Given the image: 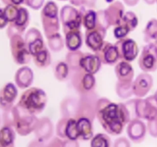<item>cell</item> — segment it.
<instances>
[{
    "instance_id": "1",
    "label": "cell",
    "mask_w": 157,
    "mask_h": 147,
    "mask_svg": "<svg viewBox=\"0 0 157 147\" xmlns=\"http://www.w3.org/2000/svg\"><path fill=\"white\" fill-rule=\"evenodd\" d=\"M96 116L104 130L113 136L121 134L124 126L132 119L125 103L116 104L106 97L98 99Z\"/></svg>"
},
{
    "instance_id": "2",
    "label": "cell",
    "mask_w": 157,
    "mask_h": 147,
    "mask_svg": "<svg viewBox=\"0 0 157 147\" xmlns=\"http://www.w3.org/2000/svg\"><path fill=\"white\" fill-rule=\"evenodd\" d=\"M48 103V96L39 87H29L21 93L18 104L29 113L38 115L44 110Z\"/></svg>"
},
{
    "instance_id": "3",
    "label": "cell",
    "mask_w": 157,
    "mask_h": 147,
    "mask_svg": "<svg viewBox=\"0 0 157 147\" xmlns=\"http://www.w3.org/2000/svg\"><path fill=\"white\" fill-rule=\"evenodd\" d=\"M58 5L48 1L43 6L41 12V21L46 38L58 33L60 30V17Z\"/></svg>"
},
{
    "instance_id": "4",
    "label": "cell",
    "mask_w": 157,
    "mask_h": 147,
    "mask_svg": "<svg viewBox=\"0 0 157 147\" xmlns=\"http://www.w3.org/2000/svg\"><path fill=\"white\" fill-rule=\"evenodd\" d=\"M13 113V126L17 133L21 136H28L35 131L38 122L36 115L29 113L27 110L16 104L12 107Z\"/></svg>"
},
{
    "instance_id": "5",
    "label": "cell",
    "mask_w": 157,
    "mask_h": 147,
    "mask_svg": "<svg viewBox=\"0 0 157 147\" xmlns=\"http://www.w3.org/2000/svg\"><path fill=\"white\" fill-rule=\"evenodd\" d=\"M82 19L83 12L81 9L70 5H65L61 9L60 21L64 35L72 31H81Z\"/></svg>"
},
{
    "instance_id": "6",
    "label": "cell",
    "mask_w": 157,
    "mask_h": 147,
    "mask_svg": "<svg viewBox=\"0 0 157 147\" xmlns=\"http://www.w3.org/2000/svg\"><path fill=\"white\" fill-rule=\"evenodd\" d=\"M71 83L75 91L81 96L94 91L96 79L94 74L80 68L71 71Z\"/></svg>"
},
{
    "instance_id": "7",
    "label": "cell",
    "mask_w": 157,
    "mask_h": 147,
    "mask_svg": "<svg viewBox=\"0 0 157 147\" xmlns=\"http://www.w3.org/2000/svg\"><path fill=\"white\" fill-rule=\"evenodd\" d=\"M9 42L11 54L14 61L19 65L29 64L32 57L22 35H13L9 38Z\"/></svg>"
},
{
    "instance_id": "8",
    "label": "cell",
    "mask_w": 157,
    "mask_h": 147,
    "mask_svg": "<svg viewBox=\"0 0 157 147\" xmlns=\"http://www.w3.org/2000/svg\"><path fill=\"white\" fill-rule=\"evenodd\" d=\"M98 99V94L94 91L81 95L78 98V112L75 119L87 118L93 122L96 116V107Z\"/></svg>"
},
{
    "instance_id": "9",
    "label": "cell",
    "mask_w": 157,
    "mask_h": 147,
    "mask_svg": "<svg viewBox=\"0 0 157 147\" xmlns=\"http://www.w3.org/2000/svg\"><path fill=\"white\" fill-rule=\"evenodd\" d=\"M135 116L147 119L148 121L157 116V101L154 95L144 99L136 98L135 101Z\"/></svg>"
},
{
    "instance_id": "10",
    "label": "cell",
    "mask_w": 157,
    "mask_h": 147,
    "mask_svg": "<svg viewBox=\"0 0 157 147\" xmlns=\"http://www.w3.org/2000/svg\"><path fill=\"white\" fill-rule=\"evenodd\" d=\"M138 64L145 73H150L157 69V48L153 43L147 44L141 51Z\"/></svg>"
},
{
    "instance_id": "11",
    "label": "cell",
    "mask_w": 157,
    "mask_h": 147,
    "mask_svg": "<svg viewBox=\"0 0 157 147\" xmlns=\"http://www.w3.org/2000/svg\"><path fill=\"white\" fill-rule=\"evenodd\" d=\"M120 54V60L131 62L137 58L139 55V47L133 39L124 38L115 43Z\"/></svg>"
},
{
    "instance_id": "12",
    "label": "cell",
    "mask_w": 157,
    "mask_h": 147,
    "mask_svg": "<svg viewBox=\"0 0 157 147\" xmlns=\"http://www.w3.org/2000/svg\"><path fill=\"white\" fill-rule=\"evenodd\" d=\"M30 21V15L26 8L19 7V13L14 22L9 23L6 34L8 37L11 38L15 35H22L27 28Z\"/></svg>"
},
{
    "instance_id": "13",
    "label": "cell",
    "mask_w": 157,
    "mask_h": 147,
    "mask_svg": "<svg viewBox=\"0 0 157 147\" xmlns=\"http://www.w3.org/2000/svg\"><path fill=\"white\" fill-rule=\"evenodd\" d=\"M24 38L32 57L36 55L38 52L46 47L42 35L36 28H31L29 29L25 35Z\"/></svg>"
},
{
    "instance_id": "14",
    "label": "cell",
    "mask_w": 157,
    "mask_h": 147,
    "mask_svg": "<svg viewBox=\"0 0 157 147\" xmlns=\"http://www.w3.org/2000/svg\"><path fill=\"white\" fill-rule=\"evenodd\" d=\"M95 54L100 58L102 64L105 65H114L121 61L117 46L109 41H104L102 47Z\"/></svg>"
},
{
    "instance_id": "15",
    "label": "cell",
    "mask_w": 157,
    "mask_h": 147,
    "mask_svg": "<svg viewBox=\"0 0 157 147\" xmlns=\"http://www.w3.org/2000/svg\"><path fill=\"white\" fill-rule=\"evenodd\" d=\"M153 85V78L149 73L140 74L133 81V95L136 98H144Z\"/></svg>"
},
{
    "instance_id": "16",
    "label": "cell",
    "mask_w": 157,
    "mask_h": 147,
    "mask_svg": "<svg viewBox=\"0 0 157 147\" xmlns=\"http://www.w3.org/2000/svg\"><path fill=\"white\" fill-rule=\"evenodd\" d=\"M18 96L16 86L12 83H7L0 90V108L8 111L14 107L13 104Z\"/></svg>"
},
{
    "instance_id": "17",
    "label": "cell",
    "mask_w": 157,
    "mask_h": 147,
    "mask_svg": "<svg viewBox=\"0 0 157 147\" xmlns=\"http://www.w3.org/2000/svg\"><path fill=\"white\" fill-rule=\"evenodd\" d=\"M107 19L110 26H117L120 24L125 14L124 4L120 1H114L104 9Z\"/></svg>"
},
{
    "instance_id": "18",
    "label": "cell",
    "mask_w": 157,
    "mask_h": 147,
    "mask_svg": "<svg viewBox=\"0 0 157 147\" xmlns=\"http://www.w3.org/2000/svg\"><path fill=\"white\" fill-rule=\"evenodd\" d=\"M107 34L104 33L98 28L92 30H86L85 32V44L88 48H90L94 53L98 52L102 47L104 43Z\"/></svg>"
},
{
    "instance_id": "19",
    "label": "cell",
    "mask_w": 157,
    "mask_h": 147,
    "mask_svg": "<svg viewBox=\"0 0 157 147\" xmlns=\"http://www.w3.org/2000/svg\"><path fill=\"white\" fill-rule=\"evenodd\" d=\"M127 131L131 140L135 142H142L145 137L147 127L143 121L135 118L129 122Z\"/></svg>"
},
{
    "instance_id": "20",
    "label": "cell",
    "mask_w": 157,
    "mask_h": 147,
    "mask_svg": "<svg viewBox=\"0 0 157 147\" xmlns=\"http://www.w3.org/2000/svg\"><path fill=\"white\" fill-rule=\"evenodd\" d=\"M34 132L37 140L41 142L48 140L53 134V124L51 119L48 117H42L38 119Z\"/></svg>"
},
{
    "instance_id": "21",
    "label": "cell",
    "mask_w": 157,
    "mask_h": 147,
    "mask_svg": "<svg viewBox=\"0 0 157 147\" xmlns=\"http://www.w3.org/2000/svg\"><path fill=\"white\" fill-rule=\"evenodd\" d=\"M117 81L121 83H133L134 77V70L130 62L120 61L114 68Z\"/></svg>"
},
{
    "instance_id": "22",
    "label": "cell",
    "mask_w": 157,
    "mask_h": 147,
    "mask_svg": "<svg viewBox=\"0 0 157 147\" xmlns=\"http://www.w3.org/2000/svg\"><path fill=\"white\" fill-rule=\"evenodd\" d=\"M34 81L33 70L27 66H23L17 70L15 74V84L21 89L30 87Z\"/></svg>"
},
{
    "instance_id": "23",
    "label": "cell",
    "mask_w": 157,
    "mask_h": 147,
    "mask_svg": "<svg viewBox=\"0 0 157 147\" xmlns=\"http://www.w3.org/2000/svg\"><path fill=\"white\" fill-rule=\"evenodd\" d=\"M102 62L96 54L84 53L81 61V68L84 71L95 75L100 70Z\"/></svg>"
},
{
    "instance_id": "24",
    "label": "cell",
    "mask_w": 157,
    "mask_h": 147,
    "mask_svg": "<svg viewBox=\"0 0 157 147\" xmlns=\"http://www.w3.org/2000/svg\"><path fill=\"white\" fill-rule=\"evenodd\" d=\"M78 99L74 97H67L63 100L60 104V110H61L62 117L66 118H76L78 112Z\"/></svg>"
},
{
    "instance_id": "25",
    "label": "cell",
    "mask_w": 157,
    "mask_h": 147,
    "mask_svg": "<svg viewBox=\"0 0 157 147\" xmlns=\"http://www.w3.org/2000/svg\"><path fill=\"white\" fill-rule=\"evenodd\" d=\"M79 139L83 140H89L94 136L92 121L87 118H79L77 119Z\"/></svg>"
},
{
    "instance_id": "26",
    "label": "cell",
    "mask_w": 157,
    "mask_h": 147,
    "mask_svg": "<svg viewBox=\"0 0 157 147\" xmlns=\"http://www.w3.org/2000/svg\"><path fill=\"white\" fill-rule=\"evenodd\" d=\"M65 45L69 51H78L82 45V34L81 31H72L66 33Z\"/></svg>"
},
{
    "instance_id": "27",
    "label": "cell",
    "mask_w": 157,
    "mask_h": 147,
    "mask_svg": "<svg viewBox=\"0 0 157 147\" xmlns=\"http://www.w3.org/2000/svg\"><path fill=\"white\" fill-rule=\"evenodd\" d=\"M15 133L12 126H4L0 129V147H15Z\"/></svg>"
},
{
    "instance_id": "28",
    "label": "cell",
    "mask_w": 157,
    "mask_h": 147,
    "mask_svg": "<svg viewBox=\"0 0 157 147\" xmlns=\"http://www.w3.org/2000/svg\"><path fill=\"white\" fill-rule=\"evenodd\" d=\"M32 58L35 65L38 68H46L52 64V55L47 47L38 52L36 55L32 57Z\"/></svg>"
},
{
    "instance_id": "29",
    "label": "cell",
    "mask_w": 157,
    "mask_h": 147,
    "mask_svg": "<svg viewBox=\"0 0 157 147\" xmlns=\"http://www.w3.org/2000/svg\"><path fill=\"white\" fill-rule=\"evenodd\" d=\"M144 41L148 44L157 40V19L152 18L147 22L144 31Z\"/></svg>"
},
{
    "instance_id": "30",
    "label": "cell",
    "mask_w": 157,
    "mask_h": 147,
    "mask_svg": "<svg viewBox=\"0 0 157 147\" xmlns=\"http://www.w3.org/2000/svg\"><path fill=\"white\" fill-rule=\"evenodd\" d=\"M84 53L81 51H68L66 55V63L70 67L71 71L78 70L81 68V61L84 57Z\"/></svg>"
},
{
    "instance_id": "31",
    "label": "cell",
    "mask_w": 157,
    "mask_h": 147,
    "mask_svg": "<svg viewBox=\"0 0 157 147\" xmlns=\"http://www.w3.org/2000/svg\"><path fill=\"white\" fill-rule=\"evenodd\" d=\"M83 12L82 24L86 30H92L96 28L97 12L94 9H81Z\"/></svg>"
},
{
    "instance_id": "32",
    "label": "cell",
    "mask_w": 157,
    "mask_h": 147,
    "mask_svg": "<svg viewBox=\"0 0 157 147\" xmlns=\"http://www.w3.org/2000/svg\"><path fill=\"white\" fill-rule=\"evenodd\" d=\"M70 67L66 61H58L55 66L54 75L58 81H64L70 74Z\"/></svg>"
},
{
    "instance_id": "33",
    "label": "cell",
    "mask_w": 157,
    "mask_h": 147,
    "mask_svg": "<svg viewBox=\"0 0 157 147\" xmlns=\"http://www.w3.org/2000/svg\"><path fill=\"white\" fill-rule=\"evenodd\" d=\"M115 89L117 94L122 99H128L133 95V83H121L117 81Z\"/></svg>"
},
{
    "instance_id": "34",
    "label": "cell",
    "mask_w": 157,
    "mask_h": 147,
    "mask_svg": "<svg viewBox=\"0 0 157 147\" xmlns=\"http://www.w3.org/2000/svg\"><path fill=\"white\" fill-rule=\"evenodd\" d=\"M138 23H139V20L136 14L132 11H129V12H125L120 24L126 26L131 32L136 28Z\"/></svg>"
},
{
    "instance_id": "35",
    "label": "cell",
    "mask_w": 157,
    "mask_h": 147,
    "mask_svg": "<svg viewBox=\"0 0 157 147\" xmlns=\"http://www.w3.org/2000/svg\"><path fill=\"white\" fill-rule=\"evenodd\" d=\"M48 40V45L50 48L51 51L54 52L61 51L64 47V41L63 39L61 34L58 33L55 34L52 36L47 38Z\"/></svg>"
},
{
    "instance_id": "36",
    "label": "cell",
    "mask_w": 157,
    "mask_h": 147,
    "mask_svg": "<svg viewBox=\"0 0 157 147\" xmlns=\"http://www.w3.org/2000/svg\"><path fill=\"white\" fill-rule=\"evenodd\" d=\"M65 136L66 139L70 140H78L79 139L78 123H77V119L75 118H69L67 120Z\"/></svg>"
},
{
    "instance_id": "37",
    "label": "cell",
    "mask_w": 157,
    "mask_h": 147,
    "mask_svg": "<svg viewBox=\"0 0 157 147\" xmlns=\"http://www.w3.org/2000/svg\"><path fill=\"white\" fill-rule=\"evenodd\" d=\"M111 141L107 135L98 133L92 137L90 141V147H110Z\"/></svg>"
},
{
    "instance_id": "38",
    "label": "cell",
    "mask_w": 157,
    "mask_h": 147,
    "mask_svg": "<svg viewBox=\"0 0 157 147\" xmlns=\"http://www.w3.org/2000/svg\"><path fill=\"white\" fill-rule=\"evenodd\" d=\"M110 27L107 19L104 10H99L97 12V23L96 28L104 33L107 34V31Z\"/></svg>"
},
{
    "instance_id": "39",
    "label": "cell",
    "mask_w": 157,
    "mask_h": 147,
    "mask_svg": "<svg viewBox=\"0 0 157 147\" xmlns=\"http://www.w3.org/2000/svg\"><path fill=\"white\" fill-rule=\"evenodd\" d=\"M19 6H15V5H9L3 9L5 16L9 23L14 22L15 21L19 13Z\"/></svg>"
},
{
    "instance_id": "40",
    "label": "cell",
    "mask_w": 157,
    "mask_h": 147,
    "mask_svg": "<svg viewBox=\"0 0 157 147\" xmlns=\"http://www.w3.org/2000/svg\"><path fill=\"white\" fill-rule=\"evenodd\" d=\"M69 1L72 6L84 9H92L95 7L97 2V0H69Z\"/></svg>"
},
{
    "instance_id": "41",
    "label": "cell",
    "mask_w": 157,
    "mask_h": 147,
    "mask_svg": "<svg viewBox=\"0 0 157 147\" xmlns=\"http://www.w3.org/2000/svg\"><path fill=\"white\" fill-rule=\"evenodd\" d=\"M130 32V31L126 26L123 25L121 24L115 26L114 29H113V35H114L115 38L118 40L127 38V36L129 35Z\"/></svg>"
},
{
    "instance_id": "42",
    "label": "cell",
    "mask_w": 157,
    "mask_h": 147,
    "mask_svg": "<svg viewBox=\"0 0 157 147\" xmlns=\"http://www.w3.org/2000/svg\"><path fill=\"white\" fill-rule=\"evenodd\" d=\"M67 120H68V118L66 117H62L61 119H60L59 120H58V124H57L56 126V132L57 135H58L59 137L66 139L65 130L66 126H67Z\"/></svg>"
},
{
    "instance_id": "43",
    "label": "cell",
    "mask_w": 157,
    "mask_h": 147,
    "mask_svg": "<svg viewBox=\"0 0 157 147\" xmlns=\"http://www.w3.org/2000/svg\"><path fill=\"white\" fill-rule=\"evenodd\" d=\"M44 0H25L24 4L34 10H39L44 6Z\"/></svg>"
},
{
    "instance_id": "44",
    "label": "cell",
    "mask_w": 157,
    "mask_h": 147,
    "mask_svg": "<svg viewBox=\"0 0 157 147\" xmlns=\"http://www.w3.org/2000/svg\"><path fill=\"white\" fill-rule=\"evenodd\" d=\"M148 129L152 136H157V116L155 119L149 121Z\"/></svg>"
},
{
    "instance_id": "45",
    "label": "cell",
    "mask_w": 157,
    "mask_h": 147,
    "mask_svg": "<svg viewBox=\"0 0 157 147\" xmlns=\"http://www.w3.org/2000/svg\"><path fill=\"white\" fill-rule=\"evenodd\" d=\"M113 147H130V143L126 138H119L115 141Z\"/></svg>"
},
{
    "instance_id": "46",
    "label": "cell",
    "mask_w": 157,
    "mask_h": 147,
    "mask_svg": "<svg viewBox=\"0 0 157 147\" xmlns=\"http://www.w3.org/2000/svg\"><path fill=\"white\" fill-rule=\"evenodd\" d=\"M64 146V141L61 140L59 138H54L52 139L46 147H63Z\"/></svg>"
},
{
    "instance_id": "47",
    "label": "cell",
    "mask_w": 157,
    "mask_h": 147,
    "mask_svg": "<svg viewBox=\"0 0 157 147\" xmlns=\"http://www.w3.org/2000/svg\"><path fill=\"white\" fill-rule=\"evenodd\" d=\"M8 23H9V21L6 19V16H5L3 9H0V29L4 28L7 25Z\"/></svg>"
},
{
    "instance_id": "48",
    "label": "cell",
    "mask_w": 157,
    "mask_h": 147,
    "mask_svg": "<svg viewBox=\"0 0 157 147\" xmlns=\"http://www.w3.org/2000/svg\"><path fill=\"white\" fill-rule=\"evenodd\" d=\"M63 147H79L78 140H70L66 139L64 141V146Z\"/></svg>"
},
{
    "instance_id": "49",
    "label": "cell",
    "mask_w": 157,
    "mask_h": 147,
    "mask_svg": "<svg viewBox=\"0 0 157 147\" xmlns=\"http://www.w3.org/2000/svg\"><path fill=\"white\" fill-rule=\"evenodd\" d=\"M28 147H46V146H44L43 142H40V141L37 140L36 139V140H33L32 142H31Z\"/></svg>"
},
{
    "instance_id": "50",
    "label": "cell",
    "mask_w": 157,
    "mask_h": 147,
    "mask_svg": "<svg viewBox=\"0 0 157 147\" xmlns=\"http://www.w3.org/2000/svg\"><path fill=\"white\" fill-rule=\"evenodd\" d=\"M123 1L127 6L133 7V6H136L139 3L140 0H123Z\"/></svg>"
},
{
    "instance_id": "51",
    "label": "cell",
    "mask_w": 157,
    "mask_h": 147,
    "mask_svg": "<svg viewBox=\"0 0 157 147\" xmlns=\"http://www.w3.org/2000/svg\"><path fill=\"white\" fill-rule=\"evenodd\" d=\"M157 0H144V2L145 3H147V5H153L156 3Z\"/></svg>"
},
{
    "instance_id": "52",
    "label": "cell",
    "mask_w": 157,
    "mask_h": 147,
    "mask_svg": "<svg viewBox=\"0 0 157 147\" xmlns=\"http://www.w3.org/2000/svg\"><path fill=\"white\" fill-rule=\"evenodd\" d=\"M1 1H2V2L3 4L6 5V6H9V5H11L9 0H1Z\"/></svg>"
},
{
    "instance_id": "53",
    "label": "cell",
    "mask_w": 157,
    "mask_h": 147,
    "mask_svg": "<svg viewBox=\"0 0 157 147\" xmlns=\"http://www.w3.org/2000/svg\"><path fill=\"white\" fill-rule=\"evenodd\" d=\"M106 2H107V3H112V2H114V0H106Z\"/></svg>"
},
{
    "instance_id": "54",
    "label": "cell",
    "mask_w": 157,
    "mask_h": 147,
    "mask_svg": "<svg viewBox=\"0 0 157 147\" xmlns=\"http://www.w3.org/2000/svg\"><path fill=\"white\" fill-rule=\"evenodd\" d=\"M154 96H155V98H156V101H157V90H156V93H155V94H154Z\"/></svg>"
},
{
    "instance_id": "55",
    "label": "cell",
    "mask_w": 157,
    "mask_h": 147,
    "mask_svg": "<svg viewBox=\"0 0 157 147\" xmlns=\"http://www.w3.org/2000/svg\"><path fill=\"white\" fill-rule=\"evenodd\" d=\"M153 44H155V46H156V48H157V40H156V41H154V42H153Z\"/></svg>"
},
{
    "instance_id": "56",
    "label": "cell",
    "mask_w": 157,
    "mask_h": 147,
    "mask_svg": "<svg viewBox=\"0 0 157 147\" xmlns=\"http://www.w3.org/2000/svg\"><path fill=\"white\" fill-rule=\"evenodd\" d=\"M58 1H67V0H58Z\"/></svg>"
},
{
    "instance_id": "57",
    "label": "cell",
    "mask_w": 157,
    "mask_h": 147,
    "mask_svg": "<svg viewBox=\"0 0 157 147\" xmlns=\"http://www.w3.org/2000/svg\"><path fill=\"white\" fill-rule=\"evenodd\" d=\"M156 2H157V1H156Z\"/></svg>"
}]
</instances>
